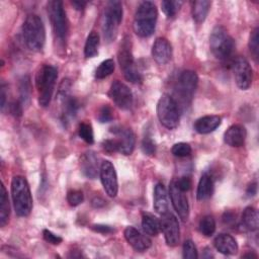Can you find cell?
<instances>
[{
	"label": "cell",
	"instance_id": "6da1fadb",
	"mask_svg": "<svg viewBox=\"0 0 259 259\" xmlns=\"http://www.w3.org/2000/svg\"><path fill=\"white\" fill-rule=\"evenodd\" d=\"M158 10L151 1H143L138 6L134 18V31L141 37L153 34L156 27Z\"/></svg>",
	"mask_w": 259,
	"mask_h": 259
},
{
	"label": "cell",
	"instance_id": "7a4b0ae2",
	"mask_svg": "<svg viewBox=\"0 0 259 259\" xmlns=\"http://www.w3.org/2000/svg\"><path fill=\"white\" fill-rule=\"evenodd\" d=\"M11 197L15 213L27 217L32 209V196L29 185L23 176L16 175L11 181Z\"/></svg>",
	"mask_w": 259,
	"mask_h": 259
},
{
	"label": "cell",
	"instance_id": "3957f363",
	"mask_svg": "<svg viewBox=\"0 0 259 259\" xmlns=\"http://www.w3.org/2000/svg\"><path fill=\"white\" fill-rule=\"evenodd\" d=\"M22 36L26 47L33 52L42 50L46 42V29L41 18L36 14H29L22 25Z\"/></svg>",
	"mask_w": 259,
	"mask_h": 259
},
{
	"label": "cell",
	"instance_id": "277c9868",
	"mask_svg": "<svg viewBox=\"0 0 259 259\" xmlns=\"http://www.w3.org/2000/svg\"><path fill=\"white\" fill-rule=\"evenodd\" d=\"M58 78V71L54 66L44 65L39 68L35 76V86L37 89L38 104L47 107L52 99L55 84Z\"/></svg>",
	"mask_w": 259,
	"mask_h": 259
},
{
	"label": "cell",
	"instance_id": "5b68a950",
	"mask_svg": "<svg viewBox=\"0 0 259 259\" xmlns=\"http://www.w3.org/2000/svg\"><path fill=\"white\" fill-rule=\"evenodd\" d=\"M209 47L211 53L217 59L226 60L233 54L235 42L226 28L218 25L211 30L209 36Z\"/></svg>",
	"mask_w": 259,
	"mask_h": 259
},
{
	"label": "cell",
	"instance_id": "8992f818",
	"mask_svg": "<svg viewBox=\"0 0 259 259\" xmlns=\"http://www.w3.org/2000/svg\"><path fill=\"white\" fill-rule=\"evenodd\" d=\"M122 4L119 1H109L107 2L104 9L103 16V24L102 30L104 38L110 42L112 41L116 35L119 24L122 20Z\"/></svg>",
	"mask_w": 259,
	"mask_h": 259
},
{
	"label": "cell",
	"instance_id": "52a82bcc",
	"mask_svg": "<svg viewBox=\"0 0 259 259\" xmlns=\"http://www.w3.org/2000/svg\"><path fill=\"white\" fill-rule=\"evenodd\" d=\"M48 12L55 38L60 45H64L68 34V21L63 2L58 0L50 1L48 4Z\"/></svg>",
	"mask_w": 259,
	"mask_h": 259
},
{
	"label": "cell",
	"instance_id": "ba28073f",
	"mask_svg": "<svg viewBox=\"0 0 259 259\" xmlns=\"http://www.w3.org/2000/svg\"><path fill=\"white\" fill-rule=\"evenodd\" d=\"M157 116L162 125L168 130L175 128L179 123L180 113L176 100L169 94H163L157 103Z\"/></svg>",
	"mask_w": 259,
	"mask_h": 259
},
{
	"label": "cell",
	"instance_id": "9c48e42d",
	"mask_svg": "<svg viewBox=\"0 0 259 259\" xmlns=\"http://www.w3.org/2000/svg\"><path fill=\"white\" fill-rule=\"evenodd\" d=\"M131 39L128 37H125L120 45L117 59L119 63V67L123 73L124 78L132 82V83H141L143 80V77L141 73L138 71L133 53L131 50Z\"/></svg>",
	"mask_w": 259,
	"mask_h": 259
},
{
	"label": "cell",
	"instance_id": "30bf717a",
	"mask_svg": "<svg viewBox=\"0 0 259 259\" xmlns=\"http://www.w3.org/2000/svg\"><path fill=\"white\" fill-rule=\"evenodd\" d=\"M160 219L161 231L164 234L165 241L168 246L175 247L179 243L180 239V229L177 218L169 210L162 213Z\"/></svg>",
	"mask_w": 259,
	"mask_h": 259
},
{
	"label": "cell",
	"instance_id": "8fae6325",
	"mask_svg": "<svg viewBox=\"0 0 259 259\" xmlns=\"http://www.w3.org/2000/svg\"><path fill=\"white\" fill-rule=\"evenodd\" d=\"M109 98L121 109H130L133 105V93L131 89L122 82L115 80L108 91Z\"/></svg>",
	"mask_w": 259,
	"mask_h": 259
},
{
	"label": "cell",
	"instance_id": "7c38bea8",
	"mask_svg": "<svg viewBox=\"0 0 259 259\" xmlns=\"http://www.w3.org/2000/svg\"><path fill=\"white\" fill-rule=\"evenodd\" d=\"M99 175H100V180H101L102 186H103L106 194L110 197L116 196L117 191H118L117 175H116L114 166L110 161L105 160L101 163Z\"/></svg>",
	"mask_w": 259,
	"mask_h": 259
},
{
	"label": "cell",
	"instance_id": "4fadbf2b",
	"mask_svg": "<svg viewBox=\"0 0 259 259\" xmlns=\"http://www.w3.org/2000/svg\"><path fill=\"white\" fill-rule=\"evenodd\" d=\"M233 72L237 86L242 90H247L253 80V71L249 62L243 57L237 58L233 64Z\"/></svg>",
	"mask_w": 259,
	"mask_h": 259
},
{
	"label": "cell",
	"instance_id": "5bb4252c",
	"mask_svg": "<svg viewBox=\"0 0 259 259\" xmlns=\"http://www.w3.org/2000/svg\"><path fill=\"white\" fill-rule=\"evenodd\" d=\"M198 83V77L195 72L191 70H185L181 72L177 79V93L180 95V97L187 101L190 100L195 92V89L197 87Z\"/></svg>",
	"mask_w": 259,
	"mask_h": 259
},
{
	"label": "cell",
	"instance_id": "9a60e30c",
	"mask_svg": "<svg viewBox=\"0 0 259 259\" xmlns=\"http://www.w3.org/2000/svg\"><path fill=\"white\" fill-rule=\"evenodd\" d=\"M111 132L115 136L114 141L116 144L117 152L125 156L131 155L136 145V138L133 131L124 126H114Z\"/></svg>",
	"mask_w": 259,
	"mask_h": 259
},
{
	"label": "cell",
	"instance_id": "2e32d148",
	"mask_svg": "<svg viewBox=\"0 0 259 259\" xmlns=\"http://www.w3.org/2000/svg\"><path fill=\"white\" fill-rule=\"evenodd\" d=\"M169 194L172 201V205L179 218L182 221H187L189 217V204L187 197L184 192L181 191L175 184V181H172L169 186Z\"/></svg>",
	"mask_w": 259,
	"mask_h": 259
},
{
	"label": "cell",
	"instance_id": "e0dca14e",
	"mask_svg": "<svg viewBox=\"0 0 259 259\" xmlns=\"http://www.w3.org/2000/svg\"><path fill=\"white\" fill-rule=\"evenodd\" d=\"M124 238L126 242L136 250V251H146L148 250L152 242L151 240L144 234H142L139 230H137L134 227H126L124 232H123Z\"/></svg>",
	"mask_w": 259,
	"mask_h": 259
},
{
	"label": "cell",
	"instance_id": "ac0fdd59",
	"mask_svg": "<svg viewBox=\"0 0 259 259\" xmlns=\"http://www.w3.org/2000/svg\"><path fill=\"white\" fill-rule=\"evenodd\" d=\"M80 169L83 175L89 179H94L99 173L98 157L94 151H87L80 157Z\"/></svg>",
	"mask_w": 259,
	"mask_h": 259
},
{
	"label": "cell",
	"instance_id": "d6986e66",
	"mask_svg": "<svg viewBox=\"0 0 259 259\" xmlns=\"http://www.w3.org/2000/svg\"><path fill=\"white\" fill-rule=\"evenodd\" d=\"M152 57L159 65H165L170 61L172 57V47L167 38H156L152 47Z\"/></svg>",
	"mask_w": 259,
	"mask_h": 259
},
{
	"label": "cell",
	"instance_id": "ffe728a7",
	"mask_svg": "<svg viewBox=\"0 0 259 259\" xmlns=\"http://www.w3.org/2000/svg\"><path fill=\"white\" fill-rule=\"evenodd\" d=\"M247 137L246 128L241 124L231 125L224 134V141L231 147H241L244 145Z\"/></svg>",
	"mask_w": 259,
	"mask_h": 259
},
{
	"label": "cell",
	"instance_id": "44dd1931",
	"mask_svg": "<svg viewBox=\"0 0 259 259\" xmlns=\"http://www.w3.org/2000/svg\"><path fill=\"white\" fill-rule=\"evenodd\" d=\"M215 249L225 255H234L238 252V244L229 234H219L213 241Z\"/></svg>",
	"mask_w": 259,
	"mask_h": 259
},
{
	"label": "cell",
	"instance_id": "7402d4cb",
	"mask_svg": "<svg viewBox=\"0 0 259 259\" xmlns=\"http://www.w3.org/2000/svg\"><path fill=\"white\" fill-rule=\"evenodd\" d=\"M222 123V118L219 115H204L194 122V130L201 135L209 134L217 130Z\"/></svg>",
	"mask_w": 259,
	"mask_h": 259
},
{
	"label": "cell",
	"instance_id": "603a6c76",
	"mask_svg": "<svg viewBox=\"0 0 259 259\" xmlns=\"http://www.w3.org/2000/svg\"><path fill=\"white\" fill-rule=\"evenodd\" d=\"M168 193L163 183H157L154 189V208L159 213L168 211Z\"/></svg>",
	"mask_w": 259,
	"mask_h": 259
},
{
	"label": "cell",
	"instance_id": "cb8c5ba5",
	"mask_svg": "<svg viewBox=\"0 0 259 259\" xmlns=\"http://www.w3.org/2000/svg\"><path fill=\"white\" fill-rule=\"evenodd\" d=\"M213 191V179L211 175L207 172L203 173L199 179L197 190H196V197L198 200H206L208 199Z\"/></svg>",
	"mask_w": 259,
	"mask_h": 259
},
{
	"label": "cell",
	"instance_id": "d4e9b609",
	"mask_svg": "<svg viewBox=\"0 0 259 259\" xmlns=\"http://www.w3.org/2000/svg\"><path fill=\"white\" fill-rule=\"evenodd\" d=\"M142 227L144 232L150 236H157L161 231L160 220L150 212L142 213Z\"/></svg>",
	"mask_w": 259,
	"mask_h": 259
},
{
	"label": "cell",
	"instance_id": "484cf974",
	"mask_svg": "<svg viewBox=\"0 0 259 259\" xmlns=\"http://www.w3.org/2000/svg\"><path fill=\"white\" fill-rule=\"evenodd\" d=\"M211 2L207 0H198L192 2V8H191V13L193 19L197 23H201L204 21L206 18L209 8H210Z\"/></svg>",
	"mask_w": 259,
	"mask_h": 259
},
{
	"label": "cell",
	"instance_id": "4316f807",
	"mask_svg": "<svg viewBox=\"0 0 259 259\" xmlns=\"http://www.w3.org/2000/svg\"><path fill=\"white\" fill-rule=\"evenodd\" d=\"M242 225L248 231H256L259 226L258 212L255 207L247 206L242 213Z\"/></svg>",
	"mask_w": 259,
	"mask_h": 259
},
{
	"label": "cell",
	"instance_id": "83f0119b",
	"mask_svg": "<svg viewBox=\"0 0 259 259\" xmlns=\"http://www.w3.org/2000/svg\"><path fill=\"white\" fill-rule=\"evenodd\" d=\"M10 215V204L7 196V191L3 183L0 186V227H4L8 221Z\"/></svg>",
	"mask_w": 259,
	"mask_h": 259
},
{
	"label": "cell",
	"instance_id": "f1b7e54d",
	"mask_svg": "<svg viewBox=\"0 0 259 259\" xmlns=\"http://www.w3.org/2000/svg\"><path fill=\"white\" fill-rule=\"evenodd\" d=\"M99 47V35L96 31H91L87 36L85 47H84V55L86 58H93L98 54Z\"/></svg>",
	"mask_w": 259,
	"mask_h": 259
},
{
	"label": "cell",
	"instance_id": "f546056e",
	"mask_svg": "<svg viewBox=\"0 0 259 259\" xmlns=\"http://www.w3.org/2000/svg\"><path fill=\"white\" fill-rule=\"evenodd\" d=\"M115 69V64L112 59L104 60L95 70V77L97 79H104L107 76L111 75Z\"/></svg>",
	"mask_w": 259,
	"mask_h": 259
},
{
	"label": "cell",
	"instance_id": "4dcf8cb0",
	"mask_svg": "<svg viewBox=\"0 0 259 259\" xmlns=\"http://www.w3.org/2000/svg\"><path fill=\"white\" fill-rule=\"evenodd\" d=\"M198 228L203 236L209 237L215 231V221L211 215H205L200 220Z\"/></svg>",
	"mask_w": 259,
	"mask_h": 259
},
{
	"label": "cell",
	"instance_id": "1f68e13d",
	"mask_svg": "<svg viewBox=\"0 0 259 259\" xmlns=\"http://www.w3.org/2000/svg\"><path fill=\"white\" fill-rule=\"evenodd\" d=\"M181 5H182L181 1L167 0V1H162V3H161L162 10L166 14L167 17H174L176 15V13L178 12Z\"/></svg>",
	"mask_w": 259,
	"mask_h": 259
},
{
	"label": "cell",
	"instance_id": "d6a6232c",
	"mask_svg": "<svg viewBox=\"0 0 259 259\" xmlns=\"http://www.w3.org/2000/svg\"><path fill=\"white\" fill-rule=\"evenodd\" d=\"M78 134L79 137L85 141L87 144H93L94 143V134H93V130L90 123L87 122H82L79 125L78 128Z\"/></svg>",
	"mask_w": 259,
	"mask_h": 259
},
{
	"label": "cell",
	"instance_id": "836d02e7",
	"mask_svg": "<svg viewBox=\"0 0 259 259\" xmlns=\"http://www.w3.org/2000/svg\"><path fill=\"white\" fill-rule=\"evenodd\" d=\"M171 152L174 156L179 157V158H183V157H187L191 154V147L189 144L187 143H176L173 145Z\"/></svg>",
	"mask_w": 259,
	"mask_h": 259
},
{
	"label": "cell",
	"instance_id": "e575fe53",
	"mask_svg": "<svg viewBox=\"0 0 259 259\" xmlns=\"http://www.w3.org/2000/svg\"><path fill=\"white\" fill-rule=\"evenodd\" d=\"M249 49L254 59L258 58L259 55V29L256 27L250 34L249 38Z\"/></svg>",
	"mask_w": 259,
	"mask_h": 259
},
{
	"label": "cell",
	"instance_id": "d590c367",
	"mask_svg": "<svg viewBox=\"0 0 259 259\" xmlns=\"http://www.w3.org/2000/svg\"><path fill=\"white\" fill-rule=\"evenodd\" d=\"M198 257L197 249L193 241L186 240L183 243V258L185 259H196Z\"/></svg>",
	"mask_w": 259,
	"mask_h": 259
},
{
	"label": "cell",
	"instance_id": "8d00e7d4",
	"mask_svg": "<svg viewBox=\"0 0 259 259\" xmlns=\"http://www.w3.org/2000/svg\"><path fill=\"white\" fill-rule=\"evenodd\" d=\"M84 200L83 192L80 190H70L67 193V201L71 206H77Z\"/></svg>",
	"mask_w": 259,
	"mask_h": 259
},
{
	"label": "cell",
	"instance_id": "74e56055",
	"mask_svg": "<svg viewBox=\"0 0 259 259\" xmlns=\"http://www.w3.org/2000/svg\"><path fill=\"white\" fill-rule=\"evenodd\" d=\"M142 150L148 156H153L155 154V152H156V145H155L154 141L152 140L151 136L146 135V137L143 139Z\"/></svg>",
	"mask_w": 259,
	"mask_h": 259
},
{
	"label": "cell",
	"instance_id": "f35d334b",
	"mask_svg": "<svg viewBox=\"0 0 259 259\" xmlns=\"http://www.w3.org/2000/svg\"><path fill=\"white\" fill-rule=\"evenodd\" d=\"M30 93V84H29V78L27 76L23 77L20 81V95L21 100L25 102L26 99L29 98Z\"/></svg>",
	"mask_w": 259,
	"mask_h": 259
},
{
	"label": "cell",
	"instance_id": "ab89813d",
	"mask_svg": "<svg viewBox=\"0 0 259 259\" xmlns=\"http://www.w3.org/2000/svg\"><path fill=\"white\" fill-rule=\"evenodd\" d=\"M42 236L47 242H49L50 244H53V245H59L63 241V239L60 236L54 234L53 232H51L49 230H44Z\"/></svg>",
	"mask_w": 259,
	"mask_h": 259
},
{
	"label": "cell",
	"instance_id": "60d3db41",
	"mask_svg": "<svg viewBox=\"0 0 259 259\" xmlns=\"http://www.w3.org/2000/svg\"><path fill=\"white\" fill-rule=\"evenodd\" d=\"M98 119L100 122H108L112 119V111L111 108L107 105H104L98 113Z\"/></svg>",
	"mask_w": 259,
	"mask_h": 259
},
{
	"label": "cell",
	"instance_id": "b9f144b4",
	"mask_svg": "<svg viewBox=\"0 0 259 259\" xmlns=\"http://www.w3.org/2000/svg\"><path fill=\"white\" fill-rule=\"evenodd\" d=\"M175 184L181 191L186 192L191 188V179L188 176H182L175 181Z\"/></svg>",
	"mask_w": 259,
	"mask_h": 259
},
{
	"label": "cell",
	"instance_id": "7bdbcfd3",
	"mask_svg": "<svg viewBox=\"0 0 259 259\" xmlns=\"http://www.w3.org/2000/svg\"><path fill=\"white\" fill-rule=\"evenodd\" d=\"M102 148L107 152V153H114L117 152V148H116V144L114 139H108L103 141L102 143Z\"/></svg>",
	"mask_w": 259,
	"mask_h": 259
},
{
	"label": "cell",
	"instance_id": "ee69618b",
	"mask_svg": "<svg viewBox=\"0 0 259 259\" xmlns=\"http://www.w3.org/2000/svg\"><path fill=\"white\" fill-rule=\"evenodd\" d=\"M92 230L101 234H108L113 232V229L107 225H94L92 226Z\"/></svg>",
	"mask_w": 259,
	"mask_h": 259
},
{
	"label": "cell",
	"instance_id": "f6af8a7d",
	"mask_svg": "<svg viewBox=\"0 0 259 259\" xmlns=\"http://www.w3.org/2000/svg\"><path fill=\"white\" fill-rule=\"evenodd\" d=\"M10 111L14 115H21L22 112V107L19 102H13L10 105Z\"/></svg>",
	"mask_w": 259,
	"mask_h": 259
},
{
	"label": "cell",
	"instance_id": "bcb514c9",
	"mask_svg": "<svg viewBox=\"0 0 259 259\" xmlns=\"http://www.w3.org/2000/svg\"><path fill=\"white\" fill-rule=\"evenodd\" d=\"M256 193H257V183H256V182H253V183H251V184L248 186V188H247V190H246V194H247L248 197H252V196H254Z\"/></svg>",
	"mask_w": 259,
	"mask_h": 259
},
{
	"label": "cell",
	"instance_id": "7dc6e473",
	"mask_svg": "<svg viewBox=\"0 0 259 259\" xmlns=\"http://www.w3.org/2000/svg\"><path fill=\"white\" fill-rule=\"evenodd\" d=\"M72 5H73L77 10H82V9H84V7L87 5V2L76 0V1H72Z\"/></svg>",
	"mask_w": 259,
	"mask_h": 259
},
{
	"label": "cell",
	"instance_id": "c3c4849f",
	"mask_svg": "<svg viewBox=\"0 0 259 259\" xmlns=\"http://www.w3.org/2000/svg\"><path fill=\"white\" fill-rule=\"evenodd\" d=\"M5 99H6L5 87H4V83H2V85H1V107H2V109L5 106Z\"/></svg>",
	"mask_w": 259,
	"mask_h": 259
},
{
	"label": "cell",
	"instance_id": "681fc988",
	"mask_svg": "<svg viewBox=\"0 0 259 259\" xmlns=\"http://www.w3.org/2000/svg\"><path fill=\"white\" fill-rule=\"evenodd\" d=\"M105 201L103 199H101L100 197H95L93 200H92V204L95 206V207H100L102 205H104Z\"/></svg>",
	"mask_w": 259,
	"mask_h": 259
},
{
	"label": "cell",
	"instance_id": "f907efd6",
	"mask_svg": "<svg viewBox=\"0 0 259 259\" xmlns=\"http://www.w3.org/2000/svg\"><path fill=\"white\" fill-rule=\"evenodd\" d=\"M243 257L244 258H246V257H253V258H257V255L256 254H254V253H247V254H245V255H243Z\"/></svg>",
	"mask_w": 259,
	"mask_h": 259
}]
</instances>
